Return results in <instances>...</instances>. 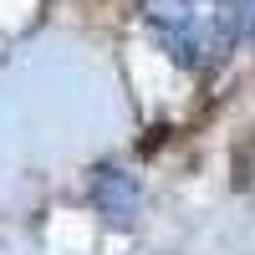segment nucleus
I'll list each match as a JSON object with an SVG mask.
<instances>
[{"instance_id":"f257e3e1","label":"nucleus","mask_w":255,"mask_h":255,"mask_svg":"<svg viewBox=\"0 0 255 255\" xmlns=\"http://www.w3.org/2000/svg\"><path fill=\"white\" fill-rule=\"evenodd\" d=\"M143 15L184 72H215L240 41V0H143Z\"/></svg>"},{"instance_id":"f03ea898","label":"nucleus","mask_w":255,"mask_h":255,"mask_svg":"<svg viewBox=\"0 0 255 255\" xmlns=\"http://www.w3.org/2000/svg\"><path fill=\"white\" fill-rule=\"evenodd\" d=\"M92 199H97V209H102L113 225H128V220H133V209H138V184L128 179V174H118V168H102Z\"/></svg>"},{"instance_id":"7ed1b4c3","label":"nucleus","mask_w":255,"mask_h":255,"mask_svg":"<svg viewBox=\"0 0 255 255\" xmlns=\"http://www.w3.org/2000/svg\"><path fill=\"white\" fill-rule=\"evenodd\" d=\"M240 26L255 36V0H240Z\"/></svg>"}]
</instances>
